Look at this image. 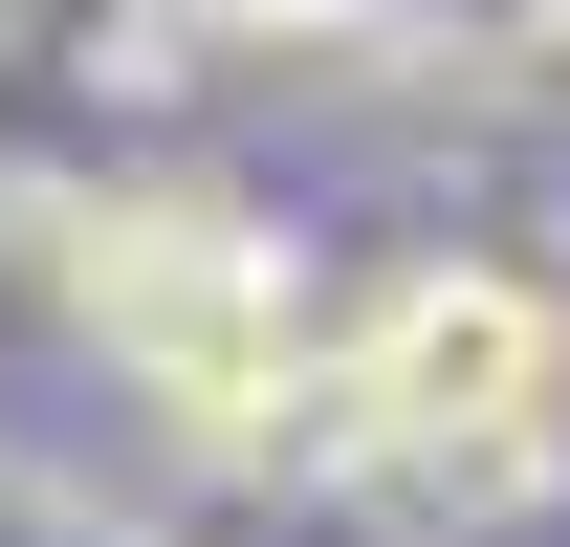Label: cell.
Here are the masks:
<instances>
[{
	"label": "cell",
	"instance_id": "cell-2",
	"mask_svg": "<svg viewBox=\"0 0 570 547\" xmlns=\"http://www.w3.org/2000/svg\"><path fill=\"white\" fill-rule=\"evenodd\" d=\"M110 307H132V329L176 350L219 416H264V395H285V350H264V307L219 285V241H110Z\"/></svg>",
	"mask_w": 570,
	"mask_h": 547
},
{
	"label": "cell",
	"instance_id": "cell-1",
	"mask_svg": "<svg viewBox=\"0 0 570 547\" xmlns=\"http://www.w3.org/2000/svg\"><path fill=\"white\" fill-rule=\"evenodd\" d=\"M527 372H549V329H527L504 285H439V307L373 329V395L395 416H527Z\"/></svg>",
	"mask_w": 570,
	"mask_h": 547
}]
</instances>
